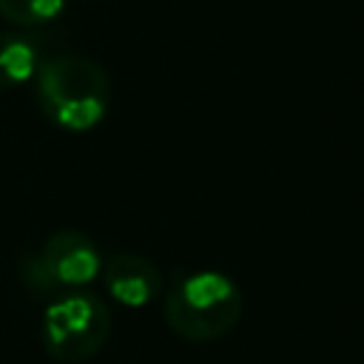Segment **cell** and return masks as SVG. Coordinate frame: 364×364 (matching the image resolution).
<instances>
[{
	"label": "cell",
	"mask_w": 364,
	"mask_h": 364,
	"mask_svg": "<svg viewBox=\"0 0 364 364\" xmlns=\"http://www.w3.org/2000/svg\"><path fill=\"white\" fill-rule=\"evenodd\" d=\"M46 57L48 51L34 34L23 28L0 31V91L28 85Z\"/></svg>",
	"instance_id": "cell-6"
},
{
	"label": "cell",
	"mask_w": 364,
	"mask_h": 364,
	"mask_svg": "<svg viewBox=\"0 0 364 364\" xmlns=\"http://www.w3.org/2000/svg\"><path fill=\"white\" fill-rule=\"evenodd\" d=\"M242 287L222 270L176 273L162 293V316L173 336L208 344L228 336L242 318Z\"/></svg>",
	"instance_id": "cell-2"
},
{
	"label": "cell",
	"mask_w": 364,
	"mask_h": 364,
	"mask_svg": "<svg viewBox=\"0 0 364 364\" xmlns=\"http://www.w3.org/2000/svg\"><path fill=\"white\" fill-rule=\"evenodd\" d=\"M65 11V0H0V17L23 31L43 28Z\"/></svg>",
	"instance_id": "cell-7"
},
{
	"label": "cell",
	"mask_w": 364,
	"mask_h": 364,
	"mask_svg": "<svg viewBox=\"0 0 364 364\" xmlns=\"http://www.w3.org/2000/svg\"><path fill=\"white\" fill-rule=\"evenodd\" d=\"M31 85L40 114L71 134L94 131L111 105V77L102 63L85 54H48Z\"/></svg>",
	"instance_id": "cell-1"
},
{
	"label": "cell",
	"mask_w": 364,
	"mask_h": 364,
	"mask_svg": "<svg viewBox=\"0 0 364 364\" xmlns=\"http://www.w3.org/2000/svg\"><path fill=\"white\" fill-rule=\"evenodd\" d=\"M100 279L105 293L125 307H145L165 293L162 270L148 256H139L131 250L105 256Z\"/></svg>",
	"instance_id": "cell-5"
},
{
	"label": "cell",
	"mask_w": 364,
	"mask_h": 364,
	"mask_svg": "<svg viewBox=\"0 0 364 364\" xmlns=\"http://www.w3.org/2000/svg\"><path fill=\"white\" fill-rule=\"evenodd\" d=\"M111 327L114 318L100 293L88 287L68 290L46 304L40 318V344L51 358L80 364L94 358L108 344Z\"/></svg>",
	"instance_id": "cell-3"
},
{
	"label": "cell",
	"mask_w": 364,
	"mask_h": 364,
	"mask_svg": "<svg viewBox=\"0 0 364 364\" xmlns=\"http://www.w3.org/2000/svg\"><path fill=\"white\" fill-rule=\"evenodd\" d=\"M37 259H40L48 282L54 284L57 296L68 293V290L88 287L94 279H100V270H102L100 247L85 233L71 230V228L51 233L37 247Z\"/></svg>",
	"instance_id": "cell-4"
}]
</instances>
